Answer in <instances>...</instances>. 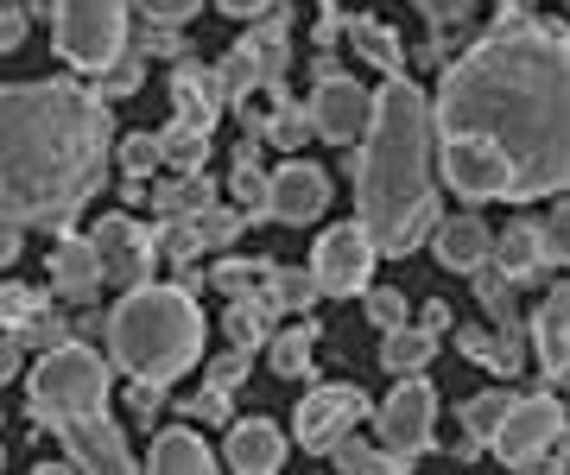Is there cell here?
Here are the masks:
<instances>
[{"label": "cell", "mask_w": 570, "mask_h": 475, "mask_svg": "<svg viewBox=\"0 0 570 475\" xmlns=\"http://www.w3.org/2000/svg\"><path fill=\"white\" fill-rule=\"evenodd\" d=\"M570 44L558 20H532L508 0V13L444 70L431 96V133H475L513 171L508 204L558 197L570 185V133H564Z\"/></svg>", "instance_id": "cell-1"}, {"label": "cell", "mask_w": 570, "mask_h": 475, "mask_svg": "<svg viewBox=\"0 0 570 475\" xmlns=\"http://www.w3.org/2000/svg\"><path fill=\"white\" fill-rule=\"evenodd\" d=\"M115 166L108 102L82 83H0V216L70 228Z\"/></svg>", "instance_id": "cell-2"}, {"label": "cell", "mask_w": 570, "mask_h": 475, "mask_svg": "<svg viewBox=\"0 0 570 475\" xmlns=\"http://www.w3.org/2000/svg\"><path fill=\"white\" fill-rule=\"evenodd\" d=\"M438 133H431V96L406 70L381 83L367 108L362 146H348V178H355V222L367 228L374 254L406 260L431 235L438 209Z\"/></svg>", "instance_id": "cell-3"}, {"label": "cell", "mask_w": 570, "mask_h": 475, "mask_svg": "<svg viewBox=\"0 0 570 475\" xmlns=\"http://www.w3.org/2000/svg\"><path fill=\"white\" fill-rule=\"evenodd\" d=\"M108 362L121 374H140V380H178V374L197 368L204 355V310H197V291L184 286H127L121 305L108 310Z\"/></svg>", "instance_id": "cell-4"}, {"label": "cell", "mask_w": 570, "mask_h": 475, "mask_svg": "<svg viewBox=\"0 0 570 475\" xmlns=\"http://www.w3.org/2000/svg\"><path fill=\"white\" fill-rule=\"evenodd\" d=\"M26 406L51 432L63 418H82L96 406H108V355H96L77 336H63L58 349H39V368L26 380Z\"/></svg>", "instance_id": "cell-5"}, {"label": "cell", "mask_w": 570, "mask_h": 475, "mask_svg": "<svg viewBox=\"0 0 570 475\" xmlns=\"http://www.w3.org/2000/svg\"><path fill=\"white\" fill-rule=\"evenodd\" d=\"M127 39H134L127 0H51V44L82 77H96L102 63L121 58Z\"/></svg>", "instance_id": "cell-6"}, {"label": "cell", "mask_w": 570, "mask_h": 475, "mask_svg": "<svg viewBox=\"0 0 570 475\" xmlns=\"http://www.w3.org/2000/svg\"><path fill=\"white\" fill-rule=\"evenodd\" d=\"M489 451L508 469H564V399L558 393H513Z\"/></svg>", "instance_id": "cell-7"}, {"label": "cell", "mask_w": 570, "mask_h": 475, "mask_svg": "<svg viewBox=\"0 0 570 475\" xmlns=\"http://www.w3.org/2000/svg\"><path fill=\"white\" fill-rule=\"evenodd\" d=\"M374 418V444L387 456L393 469H412L419 456L431 451V425H438V387H431L425 374H400V387L387 393V406Z\"/></svg>", "instance_id": "cell-8"}, {"label": "cell", "mask_w": 570, "mask_h": 475, "mask_svg": "<svg viewBox=\"0 0 570 475\" xmlns=\"http://www.w3.org/2000/svg\"><path fill=\"white\" fill-rule=\"evenodd\" d=\"M431 166H438V185H450L463 204H508L513 197V171L508 159L494 152L489 140H475V133H444L438 152H431Z\"/></svg>", "instance_id": "cell-9"}, {"label": "cell", "mask_w": 570, "mask_h": 475, "mask_svg": "<svg viewBox=\"0 0 570 475\" xmlns=\"http://www.w3.org/2000/svg\"><path fill=\"white\" fill-rule=\"evenodd\" d=\"M374 241H367L362 222H336L317 235L311 248V279H317V298H362V286L374 279Z\"/></svg>", "instance_id": "cell-10"}, {"label": "cell", "mask_w": 570, "mask_h": 475, "mask_svg": "<svg viewBox=\"0 0 570 475\" xmlns=\"http://www.w3.org/2000/svg\"><path fill=\"white\" fill-rule=\"evenodd\" d=\"M89 248L102 260V286H146L153 267H159V248H153V228H140L127 209L102 216V222L89 228Z\"/></svg>", "instance_id": "cell-11"}, {"label": "cell", "mask_w": 570, "mask_h": 475, "mask_svg": "<svg viewBox=\"0 0 570 475\" xmlns=\"http://www.w3.org/2000/svg\"><path fill=\"white\" fill-rule=\"evenodd\" d=\"M367 413H374V399H367L362 387H348V380L311 387L305 399H298V413H292V437H298L311 456H324L348 425H367Z\"/></svg>", "instance_id": "cell-12"}, {"label": "cell", "mask_w": 570, "mask_h": 475, "mask_svg": "<svg viewBox=\"0 0 570 475\" xmlns=\"http://www.w3.org/2000/svg\"><path fill=\"white\" fill-rule=\"evenodd\" d=\"M367 108H374V96H367L355 77H343V70H330V77H317V89H311V133L330 146H355L367 127Z\"/></svg>", "instance_id": "cell-13"}, {"label": "cell", "mask_w": 570, "mask_h": 475, "mask_svg": "<svg viewBox=\"0 0 570 475\" xmlns=\"http://www.w3.org/2000/svg\"><path fill=\"white\" fill-rule=\"evenodd\" d=\"M58 444H63V463H70V469H108V475L134 469L127 432L108 418V406H96V413H82V418H63Z\"/></svg>", "instance_id": "cell-14"}, {"label": "cell", "mask_w": 570, "mask_h": 475, "mask_svg": "<svg viewBox=\"0 0 570 475\" xmlns=\"http://www.w3.org/2000/svg\"><path fill=\"white\" fill-rule=\"evenodd\" d=\"M330 209V178L305 159H285L279 171H266V216L285 228H311Z\"/></svg>", "instance_id": "cell-15"}, {"label": "cell", "mask_w": 570, "mask_h": 475, "mask_svg": "<svg viewBox=\"0 0 570 475\" xmlns=\"http://www.w3.org/2000/svg\"><path fill=\"white\" fill-rule=\"evenodd\" d=\"M532 349H539V368H546V387H564L570 380V291H546V305L532 310Z\"/></svg>", "instance_id": "cell-16"}, {"label": "cell", "mask_w": 570, "mask_h": 475, "mask_svg": "<svg viewBox=\"0 0 570 475\" xmlns=\"http://www.w3.org/2000/svg\"><path fill=\"white\" fill-rule=\"evenodd\" d=\"M223 463L242 475H273L285 463V432L273 418H228V444Z\"/></svg>", "instance_id": "cell-17"}, {"label": "cell", "mask_w": 570, "mask_h": 475, "mask_svg": "<svg viewBox=\"0 0 570 475\" xmlns=\"http://www.w3.org/2000/svg\"><path fill=\"white\" fill-rule=\"evenodd\" d=\"M171 108H178L184 121H204V127L223 121L228 89H223V77H216V63L178 58V70H171Z\"/></svg>", "instance_id": "cell-18"}, {"label": "cell", "mask_w": 570, "mask_h": 475, "mask_svg": "<svg viewBox=\"0 0 570 475\" xmlns=\"http://www.w3.org/2000/svg\"><path fill=\"white\" fill-rule=\"evenodd\" d=\"M425 241L438 248V260H444L450 273H469V267H482V260H489V241H494V228L482 222L475 209H463V216H438Z\"/></svg>", "instance_id": "cell-19"}, {"label": "cell", "mask_w": 570, "mask_h": 475, "mask_svg": "<svg viewBox=\"0 0 570 475\" xmlns=\"http://www.w3.org/2000/svg\"><path fill=\"white\" fill-rule=\"evenodd\" d=\"M51 286H58V298H70V305H89V298H96L102 260L89 248V235H70V228L58 235V248H51Z\"/></svg>", "instance_id": "cell-20"}, {"label": "cell", "mask_w": 570, "mask_h": 475, "mask_svg": "<svg viewBox=\"0 0 570 475\" xmlns=\"http://www.w3.org/2000/svg\"><path fill=\"white\" fill-rule=\"evenodd\" d=\"M146 469L153 475H209L216 456H209L197 425H165V432L153 437V451H146Z\"/></svg>", "instance_id": "cell-21"}, {"label": "cell", "mask_w": 570, "mask_h": 475, "mask_svg": "<svg viewBox=\"0 0 570 475\" xmlns=\"http://www.w3.org/2000/svg\"><path fill=\"white\" fill-rule=\"evenodd\" d=\"M273 324H279V305L266 298L261 286L242 291V298H228V317H223V336H228V349H261L266 336H273Z\"/></svg>", "instance_id": "cell-22"}, {"label": "cell", "mask_w": 570, "mask_h": 475, "mask_svg": "<svg viewBox=\"0 0 570 475\" xmlns=\"http://www.w3.org/2000/svg\"><path fill=\"white\" fill-rule=\"evenodd\" d=\"M242 51L261 63V89L266 83H285V58H292V13L285 7H266V32L254 26L242 39Z\"/></svg>", "instance_id": "cell-23"}, {"label": "cell", "mask_w": 570, "mask_h": 475, "mask_svg": "<svg viewBox=\"0 0 570 475\" xmlns=\"http://www.w3.org/2000/svg\"><path fill=\"white\" fill-rule=\"evenodd\" d=\"M153 209H159V222H178V216H197V209L216 204V185H209L204 171H171L165 185H146Z\"/></svg>", "instance_id": "cell-24"}, {"label": "cell", "mask_w": 570, "mask_h": 475, "mask_svg": "<svg viewBox=\"0 0 570 475\" xmlns=\"http://www.w3.org/2000/svg\"><path fill=\"white\" fill-rule=\"evenodd\" d=\"M159 166L165 171H204L209 166V127L171 115V121L159 127Z\"/></svg>", "instance_id": "cell-25"}, {"label": "cell", "mask_w": 570, "mask_h": 475, "mask_svg": "<svg viewBox=\"0 0 570 475\" xmlns=\"http://www.w3.org/2000/svg\"><path fill=\"white\" fill-rule=\"evenodd\" d=\"M387 343H381V368L400 380V374H425L431 368V355H438V336L431 330H419V324H393V330H381Z\"/></svg>", "instance_id": "cell-26"}, {"label": "cell", "mask_w": 570, "mask_h": 475, "mask_svg": "<svg viewBox=\"0 0 570 475\" xmlns=\"http://www.w3.org/2000/svg\"><path fill=\"white\" fill-rule=\"evenodd\" d=\"M489 260H494L501 273H513V279L539 273V222H532V216H513L508 228H494Z\"/></svg>", "instance_id": "cell-27"}, {"label": "cell", "mask_w": 570, "mask_h": 475, "mask_svg": "<svg viewBox=\"0 0 570 475\" xmlns=\"http://www.w3.org/2000/svg\"><path fill=\"white\" fill-rule=\"evenodd\" d=\"M317 336H324V330H317L311 317H305V324H292V330H273V336H266V368L279 374V380H305L311 355H317Z\"/></svg>", "instance_id": "cell-28"}, {"label": "cell", "mask_w": 570, "mask_h": 475, "mask_svg": "<svg viewBox=\"0 0 570 475\" xmlns=\"http://www.w3.org/2000/svg\"><path fill=\"white\" fill-rule=\"evenodd\" d=\"M348 39H355L362 63H374L381 77H400V70H406V44H400V32H393L387 20H362V13H355V26H348Z\"/></svg>", "instance_id": "cell-29"}, {"label": "cell", "mask_w": 570, "mask_h": 475, "mask_svg": "<svg viewBox=\"0 0 570 475\" xmlns=\"http://www.w3.org/2000/svg\"><path fill=\"white\" fill-rule=\"evenodd\" d=\"M475 273V298H482V310H489L494 324H520V279L513 273H501L494 260H482Z\"/></svg>", "instance_id": "cell-30"}, {"label": "cell", "mask_w": 570, "mask_h": 475, "mask_svg": "<svg viewBox=\"0 0 570 475\" xmlns=\"http://www.w3.org/2000/svg\"><path fill=\"white\" fill-rule=\"evenodd\" d=\"M228 190H235V204H242L247 222H261L266 216V171H261V140H242V152H235V178H228Z\"/></svg>", "instance_id": "cell-31"}, {"label": "cell", "mask_w": 570, "mask_h": 475, "mask_svg": "<svg viewBox=\"0 0 570 475\" xmlns=\"http://www.w3.org/2000/svg\"><path fill=\"white\" fill-rule=\"evenodd\" d=\"M508 399H513V387H489V393H475V399H463V444L469 451H489V432L501 425V413H508Z\"/></svg>", "instance_id": "cell-32"}, {"label": "cell", "mask_w": 570, "mask_h": 475, "mask_svg": "<svg viewBox=\"0 0 570 475\" xmlns=\"http://www.w3.org/2000/svg\"><path fill=\"white\" fill-rule=\"evenodd\" d=\"M330 463H336V469L343 475H374V469H393L387 456H381V444H374V437H362V425H348L343 437H336V444H330Z\"/></svg>", "instance_id": "cell-33"}, {"label": "cell", "mask_w": 570, "mask_h": 475, "mask_svg": "<svg viewBox=\"0 0 570 475\" xmlns=\"http://www.w3.org/2000/svg\"><path fill=\"white\" fill-rule=\"evenodd\" d=\"M261 291H266L279 310H311V298H317V279H311V267H266Z\"/></svg>", "instance_id": "cell-34"}, {"label": "cell", "mask_w": 570, "mask_h": 475, "mask_svg": "<svg viewBox=\"0 0 570 475\" xmlns=\"http://www.w3.org/2000/svg\"><path fill=\"white\" fill-rule=\"evenodd\" d=\"M190 228H197L204 254H223V248H235V241H242L247 216H242V209H228V204H209V209H197V216H190Z\"/></svg>", "instance_id": "cell-35"}, {"label": "cell", "mask_w": 570, "mask_h": 475, "mask_svg": "<svg viewBox=\"0 0 570 475\" xmlns=\"http://www.w3.org/2000/svg\"><path fill=\"white\" fill-rule=\"evenodd\" d=\"M266 267H273V260H242V254H228V248H223V260L209 267L204 286H209V291H223V298H242V291H254V286L266 279Z\"/></svg>", "instance_id": "cell-36"}, {"label": "cell", "mask_w": 570, "mask_h": 475, "mask_svg": "<svg viewBox=\"0 0 570 475\" xmlns=\"http://www.w3.org/2000/svg\"><path fill=\"white\" fill-rule=\"evenodd\" d=\"M96 77H102V83H96L102 102H127V96H140V83H146V58H140V51H121V58L102 63Z\"/></svg>", "instance_id": "cell-37"}, {"label": "cell", "mask_w": 570, "mask_h": 475, "mask_svg": "<svg viewBox=\"0 0 570 475\" xmlns=\"http://www.w3.org/2000/svg\"><path fill=\"white\" fill-rule=\"evenodd\" d=\"M115 166H121V178H153L159 171V127H140V133L115 140Z\"/></svg>", "instance_id": "cell-38"}, {"label": "cell", "mask_w": 570, "mask_h": 475, "mask_svg": "<svg viewBox=\"0 0 570 475\" xmlns=\"http://www.w3.org/2000/svg\"><path fill=\"white\" fill-rule=\"evenodd\" d=\"M261 140L285 146V152H298V146L311 140V115L298 102H273V115H266V127H261Z\"/></svg>", "instance_id": "cell-39"}, {"label": "cell", "mask_w": 570, "mask_h": 475, "mask_svg": "<svg viewBox=\"0 0 570 475\" xmlns=\"http://www.w3.org/2000/svg\"><path fill=\"white\" fill-rule=\"evenodd\" d=\"M153 248H159V260H171V267H190V260L204 254V241H197L190 216H178V222H159V228H153Z\"/></svg>", "instance_id": "cell-40"}, {"label": "cell", "mask_w": 570, "mask_h": 475, "mask_svg": "<svg viewBox=\"0 0 570 475\" xmlns=\"http://www.w3.org/2000/svg\"><path fill=\"white\" fill-rule=\"evenodd\" d=\"M362 310H367L374 330H393V324H406L412 317V305H406V291L400 286H362Z\"/></svg>", "instance_id": "cell-41"}, {"label": "cell", "mask_w": 570, "mask_h": 475, "mask_svg": "<svg viewBox=\"0 0 570 475\" xmlns=\"http://www.w3.org/2000/svg\"><path fill=\"white\" fill-rule=\"evenodd\" d=\"M216 77H223V89H228V102H242V96H254V89H261V63L247 58L242 44H235V51H228V58L216 63Z\"/></svg>", "instance_id": "cell-42"}, {"label": "cell", "mask_w": 570, "mask_h": 475, "mask_svg": "<svg viewBox=\"0 0 570 475\" xmlns=\"http://www.w3.org/2000/svg\"><path fill=\"white\" fill-rule=\"evenodd\" d=\"M564 248H570V209L551 204V216L539 222V267H564Z\"/></svg>", "instance_id": "cell-43"}, {"label": "cell", "mask_w": 570, "mask_h": 475, "mask_svg": "<svg viewBox=\"0 0 570 475\" xmlns=\"http://www.w3.org/2000/svg\"><path fill=\"white\" fill-rule=\"evenodd\" d=\"M127 413L140 418V425H159V413H165V380H140V374H127Z\"/></svg>", "instance_id": "cell-44"}, {"label": "cell", "mask_w": 570, "mask_h": 475, "mask_svg": "<svg viewBox=\"0 0 570 475\" xmlns=\"http://www.w3.org/2000/svg\"><path fill=\"white\" fill-rule=\"evenodd\" d=\"M247 368H254V355H247V349H223L216 362H209V387L235 393V387L247 380Z\"/></svg>", "instance_id": "cell-45"}, {"label": "cell", "mask_w": 570, "mask_h": 475, "mask_svg": "<svg viewBox=\"0 0 570 475\" xmlns=\"http://www.w3.org/2000/svg\"><path fill=\"white\" fill-rule=\"evenodd\" d=\"M450 330H456V324H450ZM456 349H463L469 362L494 368V324H463V330H456Z\"/></svg>", "instance_id": "cell-46"}, {"label": "cell", "mask_w": 570, "mask_h": 475, "mask_svg": "<svg viewBox=\"0 0 570 475\" xmlns=\"http://www.w3.org/2000/svg\"><path fill=\"white\" fill-rule=\"evenodd\" d=\"M127 7H134V13H146V20H159V26H184L197 7H204V0H127Z\"/></svg>", "instance_id": "cell-47"}, {"label": "cell", "mask_w": 570, "mask_h": 475, "mask_svg": "<svg viewBox=\"0 0 570 475\" xmlns=\"http://www.w3.org/2000/svg\"><path fill=\"white\" fill-rule=\"evenodd\" d=\"M184 413L190 418H204V425H228V393L223 387H204V393H190V399H184Z\"/></svg>", "instance_id": "cell-48"}, {"label": "cell", "mask_w": 570, "mask_h": 475, "mask_svg": "<svg viewBox=\"0 0 570 475\" xmlns=\"http://www.w3.org/2000/svg\"><path fill=\"white\" fill-rule=\"evenodd\" d=\"M153 32H140V58H184V39L171 32V26H159V20H146Z\"/></svg>", "instance_id": "cell-49"}, {"label": "cell", "mask_w": 570, "mask_h": 475, "mask_svg": "<svg viewBox=\"0 0 570 475\" xmlns=\"http://www.w3.org/2000/svg\"><path fill=\"white\" fill-rule=\"evenodd\" d=\"M20 39H26V7H20V0H13V7L0 0V58H7V51H20Z\"/></svg>", "instance_id": "cell-50"}, {"label": "cell", "mask_w": 570, "mask_h": 475, "mask_svg": "<svg viewBox=\"0 0 570 475\" xmlns=\"http://www.w3.org/2000/svg\"><path fill=\"white\" fill-rule=\"evenodd\" d=\"M419 7H425L431 26H450V20H469V7H475V0H419Z\"/></svg>", "instance_id": "cell-51"}, {"label": "cell", "mask_w": 570, "mask_h": 475, "mask_svg": "<svg viewBox=\"0 0 570 475\" xmlns=\"http://www.w3.org/2000/svg\"><path fill=\"white\" fill-rule=\"evenodd\" d=\"M20 248H26V228L20 222H7V216H0V273L13 267V260H20Z\"/></svg>", "instance_id": "cell-52"}, {"label": "cell", "mask_w": 570, "mask_h": 475, "mask_svg": "<svg viewBox=\"0 0 570 475\" xmlns=\"http://www.w3.org/2000/svg\"><path fill=\"white\" fill-rule=\"evenodd\" d=\"M102 330H108V310H82L77 324H70V336H77V343H102Z\"/></svg>", "instance_id": "cell-53"}, {"label": "cell", "mask_w": 570, "mask_h": 475, "mask_svg": "<svg viewBox=\"0 0 570 475\" xmlns=\"http://www.w3.org/2000/svg\"><path fill=\"white\" fill-rule=\"evenodd\" d=\"M13 380H20V343L0 330V387H13Z\"/></svg>", "instance_id": "cell-54"}, {"label": "cell", "mask_w": 570, "mask_h": 475, "mask_svg": "<svg viewBox=\"0 0 570 475\" xmlns=\"http://www.w3.org/2000/svg\"><path fill=\"white\" fill-rule=\"evenodd\" d=\"M450 324H456V317H450V305H444V298H431V305L419 310V330H431V336H444Z\"/></svg>", "instance_id": "cell-55"}, {"label": "cell", "mask_w": 570, "mask_h": 475, "mask_svg": "<svg viewBox=\"0 0 570 475\" xmlns=\"http://www.w3.org/2000/svg\"><path fill=\"white\" fill-rule=\"evenodd\" d=\"M273 0H216V13H228V20H261Z\"/></svg>", "instance_id": "cell-56"}, {"label": "cell", "mask_w": 570, "mask_h": 475, "mask_svg": "<svg viewBox=\"0 0 570 475\" xmlns=\"http://www.w3.org/2000/svg\"><path fill=\"white\" fill-rule=\"evenodd\" d=\"M146 185L153 178H121V204H146Z\"/></svg>", "instance_id": "cell-57"}, {"label": "cell", "mask_w": 570, "mask_h": 475, "mask_svg": "<svg viewBox=\"0 0 570 475\" xmlns=\"http://www.w3.org/2000/svg\"><path fill=\"white\" fill-rule=\"evenodd\" d=\"M513 7H527V0H513Z\"/></svg>", "instance_id": "cell-58"}, {"label": "cell", "mask_w": 570, "mask_h": 475, "mask_svg": "<svg viewBox=\"0 0 570 475\" xmlns=\"http://www.w3.org/2000/svg\"><path fill=\"white\" fill-rule=\"evenodd\" d=\"M0 291H7V279H0Z\"/></svg>", "instance_id": "cell-59"}, {"label": "cell", "mask_w": 570, "mask_h": 475, "mask_svg": "<svg viewBox=\"0 0 570 475\" xmlns=\"http://www.w3.org/2000/svg\"><path fill=\"white\" fill-rule=\"evenodd\" d=\"M0 463H7V451H0Z\"/></svg>", "instance_id": "cell-60"}]
</instances>
